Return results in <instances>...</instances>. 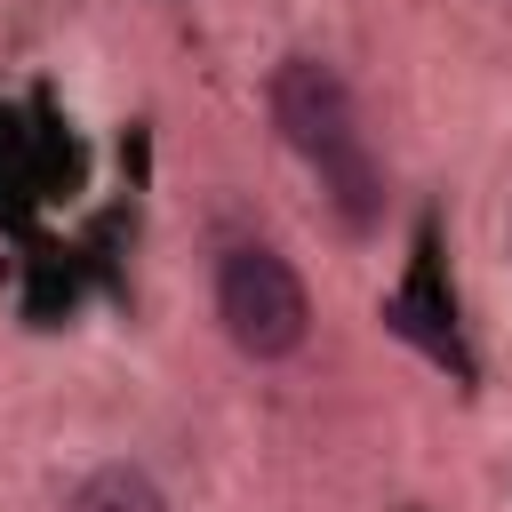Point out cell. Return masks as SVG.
I'll return each instance as SVG.
<instances>
[{"label":"cell","mask_w":512,"mask_h":512,"mask_svg":"<svg viewBox=\"0 0 512 512\" xmlns=\"http://www.w3.org/2000/svg\"><path fill=\"white\" fill-rule=\"evenodd\" d=\"M272 128H280L312 168H336V160L368 152V144H360L352 88H344V72L320 64V56H288V64L272 72Z\"/></svg>","instance_id":"cell-2"},{"label":"cell","mask_w":512,"mask_h":512,"mask_svg":"<svg viewBox=\"0 0 512 512\" xmlns=\"http://www.w3.org/2000/svg\"><path fill=\"white\" fill-rule=\"evenodd\" d=\"M64 512H168V496H160V480H152L144 464H96V472L72 488Z\"/></svg>","instance_id":"cell-3"},{"label":"cell","mask_w":512,"mask_h":512,"mask_svg":"<svg viewBox=\"0 0 512 512\" xmlns=\"http://www.w3.org/2000/svg\"><path fill=\"white\" fill-rule=\"evenodd\" d=\"M216 320L248 360H288L312 336V296H304V280H296V264L280 248L240 240L216 264Z\"/></svg>","instance_id":"cell-1"}]
</instances>
